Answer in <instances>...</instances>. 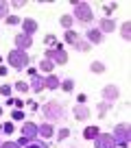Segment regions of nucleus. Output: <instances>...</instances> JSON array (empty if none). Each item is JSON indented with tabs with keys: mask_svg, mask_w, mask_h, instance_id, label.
I'll return each mask as SVG.
<instances>
[{
	"mask_svg": "<svg viewBox=\"0 0 131 148\" xmlns=\"http://www.w3.org/2000/svg\"><path fill=\"white\" fill-rule=\"evenodd\" d=\"M13 107L22 111V109H24V100H20V98H13Z\"/></svg>",
	"mask_w": 131,
	"mask_h": 148,
	"instance_id": "2f4dec72",
	"label": "nucleus"
},
{
	"mask_svg": "<svg viewBox=\"0 0 131 148\" xmlns=\"http://www.w3.org/2000/svg\"><path fill=\"white\" fill-rule=\"evenodd\" d=\"M72 46H74V50H79V52H88L90 48H92L88 42H83V39H77V42L72 44Z\"/></svg>",
	"mask_w": 131,
	"mask_h": 148,
	"instance_id": "f3484780",
	"label": "nucleus"
},
{
	"mask_svg": "<svg viewBox=\"0 0 131 148\" xmlns=\"http://www.w3.org/2000/svg\"><path fill=\"white\" fill-rule=\"evenodd\" d=\"M59 24L66 28V31H70V26L74 24V18H72V15H61V18H59Z\"/></svg>",
	"mask_w": 131,
	"mask_h": 148,
	"instance_id": "dca6fc26",
	"label": "nucleus"
},
{
	"mask_svg": "<svg viewBox=\"0 0 131 148\" xmlns=\"http://www.w3.org/2000/svg\"><path fill=\"white\" fill-rule=\"evenodd\" d=\"M90 68H92V72H96V74H103V72H105V65L101 63V61H92V65H90Z\"/></svg>",
	"mask_w": 131,
	"mask_h": 148,
	"instance_id": "5701e85b",
	"label": "nucleus"
},
{
	"mask_svg": "<svg viewBox=\"0 0 131 148\" xmlns=\"http://www.w3.org/2000/svg\"><path fill=\"white\" fill-rule=\"evenodd\" d=\"M28 107H31V111H37V109H39V105H37L35 100H31V102H28Z\"/></svg>",
	"mask_w": 131,
	"mask_h": 148,
	"instance_id": "58836bf2",
	"label": "nucleus"
},
{
	"mask_svg": "<svg viewBox=\"0 0 131 148\" xmlns=\"http://www.w3.org/2000/svg\"><path fill=\"white\" fill-rule=\"evenodd\" d=\"M28 70V76H37V70H35V68H26Z\"/></svg>",
	"mask_w": 131,
	"mask_h": 148,
	"instance_id": "a19ab883",
	"label": "nucleus"
},
{
	"mask_svg": "<svg viewBox=\"0 0 131 148\" xmlns=\"http://www.w3.org/2000/svg\"><path fill=\"white\" fill-rule=\"evenodd\" d=\"M101 42H103V33L98 28H90L88 31V44L92 46V44H101Z\"/></svg>",
	"mask_w": 131,
	"mask_h": 148,
	"instance_id": "9d476101",
	"label": "nucleus"
},
{
	"mask_svg": "<svg viewBox=\"0 0 131 148\" xmlns=\"http://www.w3.org/2000/svg\"><path fill=\"white\" fill-rule=\"evenodd\" d=\"M61 89H63V92H72V89H74V79H66L63 83H61Z\"/></svg>",
	"mask_w": 131,
	"mask_h": 148,
	"instance_id": "4be33fe9",
	"label": "nucleus"
},
{
	"mask_svg": "<svg viewBox=\"0 0 131 148\" xmlns=\"http://www.w3.org/2000/svg\"><path fill=\"white\" fill-rule=\"evenodd\" d=\"M37 135H42V137H50V135H52V126H50V124L37 126Z\"/></svg>",
	"mask_w": 131,
	"mask_h": 148,
	"instance_id": "a211bd4d",
	"label": "nucleus"
},
{
	"mask_svg": "<svg viewBox=\"0 0 131 148\" xmlns=\"http://www.w3.org/2000/svg\"><path fill=\"white\" fill-rule=\"evenodd\" d=\"M0 148H20L15 142H5V144H0Z\"/></svg>",
	"mask_w": 131,
	"mask_h": 148,
	"instance_id": "f704fd0d",
	"label": "nucleus"
},
{
	"mask_svg": "<svg viewBox=\"0 0 131 148\" xmlns=\"http://www.w3.org/2000/svg\"><path fill=\"white\" fill-rule=\"evenodd\" d=\"M11 118H13V120H15V122H20V120H22V118H24V111H20V109H15V111H13V113H11Z\"/></svg>",
	"mask_w": 131,
	"mask_h": 148,
	"instance_id": "c85d7f7f",
	"label": "nucleus"
},
{
	"mask_svg": "<svg viewBox=\"0 0 131 148\" xmlns=\"http://www.w3.org/2000/svg\"><path fill=\"white\" fill-rule=\"evenodd\" d=\"M114 9H116V2H109V5H105V7H103V11H105V13H107V15L112 13Z\"/></svg>",
	"mask_w": 131,
	"mask_h": 148,
	"instance_id": "7c9ffc66",
	"label": "nucleus"
},
{
	"mask_svg": "<svg viewBox=\"0 0 131 148\" xmlns=\"http://www.w3.org/2000/svg\"><path fill=\"white\" fill-rule=\"evenodd\" d=\"M13 89H18V92H22V94H24V92H28V85H26V83H22V81H18V83L13 85Z\"/></svg>",
	"mask_w": 131,
	"mask_h": 148,
	"instance_id": "bb28decb",
	"label": "nucleus"
},
{
	"mask_svg": "<svg viewBox=\"0 0 131 148\" xmlns=\"http://www.w3.org/2000/svg\"><path fill=\"white\" fill-rule=\"evenodd\" d=\"M22 26H24V35H28V37H31L33 33L37 31V22H35V20H31V18H26V20H24V22H22Z\"/></svg>",
	"mask_w": 131,
	"mask_h": 148,
	"instance_id": "f8f14e48",
	"label": "nucleus"
},
{
	"mask_svg": "<svg viewBox=\"0 0 131 148\" xmlns=\"http://www.w3.org/2000/svg\"><path fill=\"white\" fill-rule=\"evenodd\" d=\"M85 98H88L85 94H79V96H77V102H79V105H83V102H85Z\"/></svg>",
	"mask_w": 131,
	"mask_h": 148,
	"instance_id": "ea45409f",
	"label": "nucleus"
},
{
	"mask_svg": "<svg viewBox=\"0 0 131 148\" xmlns=\"http://www.w3.org/2000/svg\"><path fill=\"white\" fill-rule=\"evenodd\" d=\"M0 116H2V109H0Z\"/></svg>",
	"mask_w": 131,
	"mask_h": 148,
	"instance_id": "c03bdc74",
	"label": "nucleus"
},
{
	"mask_svg": "<svg viewBox=\"0 0 131 148\" xmlns=\"http://www.w3.org/2000/svg\"><path fill=\"white\" fill-rule=\"evenodd\" d=\"M2 131H5V133H13V122H5Z\"/></svg>",
	"mask_w": 131,
	"mask_h": 148,
	"instance_id": "473e14b6",
	"label": "nucleus"
},
{
	"mask_svg": "<svg viewBox=\"0 0 131 148\" xmlns=\"http://www.w3.org/2000/svg\"><path fill=\"white\" fill-rule=\"evenodd\" d=\"M98 135V126H88V129L83 131V137L85 139H94Z\"/></svg>",
	"mask_w": 131,
	"mask_h": 148,
	"instance_id": "aec40b11",
	"label": "nucleus"
},
{
	"mask_svg": "<svg viewBox=\"0 0 131 148\" xmlns=\"http://www.w3.org/2000/svg\"><path fill=\"white\" fill-rule=\"evenodd\" d=\"M77 39H79V37H77L74 31H66V42H68V44H74Z\"/></svg>",
	"mask_w": 131,
	"mask_h": 148,
	"instance_id": "a878e982",
	"label": "nucleus"
},
{
	"mask_svg": "<svg viewBox=\"0 0 131 148\" xmlns=\"http://www.w3.org/2000/svg\"><path fill=\"white\" fill-rule=\"evenodd\" d=\"M7 13H9V2L0 0V18H7Z\"/></svg>",
	"mask_w": 131,
	"mask_h": 148,
	"instance_id": "393cba45",
	"label": "nucleus"
},
{
	"mask_svg": "<svg viewBox=\"0 0 131 148\" xmlns=\"http://www.w3.org/2000/svg\"><path fill=\"white\" fill-rule=\"evenodd\" d=\"M46 59L52 61V63H59V65H66V63H68V55H66L63 50H55V48L46 50Z\"/></svg>",
	"mask_w": 131,
	"mask_h": 148,
	"instance_id": "423d86ee",
	"label": "nucleus"
},
{
	"mask_svg": "<svg viewBox=\"0 0 131 148\" xmlns=\"http://www.w3.org/2000/svg\"><path fill=\"white\" fill-rule=\"evenodd\" d=\"M107 111H109V102H101V105H98V116H101V118H105V116H107Z\"/></svg>",
	"mask_w": 131,
	"mask_h": 148,
	"instance_id": "b1692460",
	"label": "nucleus"
},
{
	"mask_svg": "<svg viewBox=\"0 0 131 148\" xmlns=\"http://www.w3.org/2000/svg\"><path fill=\"white\" fill-rule=\"evenodd\" d=\"M114 28H116V24H114V22H112V20H109V18L101 20V28H98V31H101V33H112Z\"/></svg>",
	"mask_w": 131,
	"mask_h": 148,
	"instance_id": "2eb2a0df",
	"label": "nucleus"
},
{
	"mask_svg": "<svg viewBox=\"0 0 131 148\" xmlns=\"http://www.w3.org/2000/svg\"><path fill=\"white\" fill-rule=\"evenodd\" d=\"M72 7H74V15H72V18L81 20V22H92L94 20V11H92V7H90L88 2H77V5H72Z\"/></svg>",
	"mask_w": 131,
	"mask_h": 148,
	"instance_id": "7ed1b4c3",
	"label": "nucleus"
},
{
	"mask_svg": "<svg viewBox=\"0 0 131 148\" xmlns=\"http://www.w3.org/2000/svg\"><path fill=\"white\" fill-rule=\"evenodd\" d=\"M7 22L9 24H20V18L18 15H7Z\"/></svg>",
	"mask_w": 131,
	"mask_h": 148,
	"instance_id": "72a5a7b5",
	"label": "nucleus"
},
{
	"mask_svg": "<svg viewBox=\"0 0 131 148\" xmlns=\"http://www.w3.org/2000/svg\"><path fill=\"white\" fill-rule=\"evenodd\" d=\"M15 144H18V146L22 148V146H28V144H31V142H28L26 137H20V142H15Z\"/></svg>",
	"mask_w": 131,
	"mask_h": 148,
	"instance_id": "4c0bfd02",
	"label": "nucleus"
},
{
	"mask_svg": "<svg viewBox=\"0 0 131 148\" xmlns=\"http://www.w3.org/2000/svg\"><path fill=\"white\" fill-rule=\"evenodd\" d=\"M68 135H70V131H68V129H61L59 133H57V142H61V139H66V137H68Z\"/></svg>",
	"mask_w": 131,
	"mask_h": 148,
	"instance_id": "c756f323",
	"label": "nucleus"
},
{
	"mask_svg": "<svg viewBox=\"0 0 131 148\" xmlns=\"http://www.w3.org/2000/svg\"><path fill=\"white\" fill-rule=\"evenodd\" d=\"M44 85H46L48 89H52V92H55V89H59V87H61V81H59V76L50 74L48 79H44Z\"/></svg>",
	"mask_w": 131,
	"mask_h": 148,
	"instance_id": "ddd939ff",
	"label": "nucleus"
},
{
	"mask_svg": "<svg viewBox=\"0 0 131 148\" xmlns=\"http://www.w3.org/2000/svg\"><path fill=\"white\" fill-rule=\"evenodd\" d=\"M114 142L120 144L122 148H129V142H131V126L129 124H118L114 129Z\"/></svg>",
	"mask_w": 131,
	"mask_h": 148,
	"instance_id": "f03ea898",
	"label": "nucleus"
},
{
	"mask_svg": "<svg viewBox=\"0 0 131 148\" xmlns=\"http://www.w3.org/2000/svg\"><path fill=\"white\" fill-rule=\"evenodd\" d=\"M26 148H48L46 146V144H42V142H39V144H35V142H31V144H28V146Z\"/></svg>",
	"mask_w": 131,
	"mask_h": 148,
	"instance_id": "c9c22d12",
	"label": "nucleus"
},
{
	"mask_svg": "<svg viewBox=\"0 0 131 148\" xmlns=\"http://www.w3.org/2000/svg\"><path fill=\"white\" fill-rule=\"evenodd\" d=\"M11 7H15V9H22V7H24V0H13V2H11Z\"/></svg>",
	"mask_w": 131,
	"mask_h": 148,
	"instance_id": "e433bc0d",
	"label": "nucleus"
},
{
	"mask_svg": "<svg viewBox=\"0 0 131 148\" xmlns=\"http://www.w3.org/2000/svg\"><path fill=\"white\" fill-rule=\"evenodd\" d=\"M7 59H9L11 68H15V70H26L28 63H31L28 55H26V52H22V50H11L9 55H7Z\"/></svg>",
	"mask_w": 131,
	"mask_h": 148,
	"instance_id": "f257e3e1",
	"label": "nucleus"
},
{
	"mask_svg": "<svg viewBox=\"0 0 131 148\" xmlns=\"http://www.w3.org/2000/svg\"><path fill=\"white\" fill-rule=\"evenodd\" d=\"M11 92H13L11 85H2V87H0V94H2V96H11Z\"/></svg>",
	"mask_w": 131,
	"mask_h": 148,
	"instance_id": "cd10ccee",
	"label": "nucleus"
},
{
	"mask_svg": "<svg viewBox=\"0 0 131 148\" xmlns=\"http://www.w3.org/2000/svg\"><path fill=\"white\" fill-rule=\"evenodd\" d=\"M94 146L96 148H116V142L109 133H98L94 137Z\"/></svg>",
	"mask_w": 131,
	"mask_h": 148,
	"instance_id": "39448f33",
	"label": "nucleus"
},
{
	"mask_svg": "<svg viewBox=\"0 0 131 148\" xmlns=\"http://www.w3.org/2000/svg\"><path fill=\"white\" fill-rule=\"evenodd\" d=\"M0 76H7V68L5 65H0Z\"/></svg>",
	"mask_w": 131,
	"mask_h": 148,
	"instance_id": "79ce46f5",
	"label": "nucleus"
},
{
	"mask_svg": "<svg viewBox=\"0 0 131 148\" xmlns=\"http://www.w3.org/2000/svg\"><path fill=\"white\" fill-rule=\"evenodd\" d=\"M52 68H55V63H52V61H48V59L39 61V70H42V72H52Z\"/></svg>",
	"mask_w": 131,
	"mask_h": 148,
	"instance_id": "412c9836",
	"label": "nucleus"
},
{
	"mask_svg": "<svg viewBox=\"0 0 131 148\" xmlns=\"http://www.w3.org/2000/svg\"><path fill=\"white\" fill-rule=\"evenodd\" d=\"M33 46V39L28 35H24V33H20L18 37H15V50H22V52H26L28 48Z\"/></svg>",
	"mask_w": 131,
	"mask_h": 148,
	"instance_id": "0eeeda50",
	"label": "nucleus"
},
{
	"mask_svg": "<svg viewBox=\"0 0 131 148\" xmlns=\"http://www.w3.org/2000/svg\"><path fill=\"white\" fill-rule=\"evenodd\" d=\"M0 133H2V124H0Z\"/></svg>",
	"mask_w": 131,
	"mask_h": 148,
	"instance_id": "37998d69",
	"label": "nucleus"
},
{
	"mask_svg": "<svg viewBox=\"0 0 131 148\" xmlns=\"http://www.w3.org/2000/svg\"><path fill=\"white\" fill-rule=\"evenodd\" d=\"M44 87H46V85H44V79H42V76H39V74H37V76H33V79H31V89H33V92H35V94H39V92H42Z\"/></svg>",
	"mask_w": 131,
	"mask_h": 148,
	"instance_id": "4468645a",
	"label": "nucleus"
},
{
	"mask_svg": "<svg viewBox=\"0 0 131 148\" xmlns=\"http://www.w3.org/2000/svg\"><path fill=\"white\" fill-rule=\"evenodd\" d=\"M74 118H77V120H81V122L88 120V118H90V109L85 105H77L74 107Z\"/></svg>",
	"mask_w": 131,
	"mask_h": 148,
	"instance_id": "9b49d317",
	"label": "nucleus"
},
{
	"mask_svg": "<svg viewBox=\"0 0 131 148\" xmlns=\"http://www.w3.org/2000/svg\"><path fill=\"white\" fill-rule=\"evenodd\" d=\"M42 111H44V116H46L48 120H52V122H57V120H61V118H63V107H61L59 102H55V100L46 102Z\"/></svg>",
	"mask_w": 131,
	"mask_h": 148,
	"instance_id": "20e7f679",
	"label": "nucleus"
},
{
	"mask_svg": "<svg viewBox=\"0 0 131 148\" xmlns=\"http://www.w3.org/2000/svg\"><path fill=\"white\" fill-rule=\"evenodd\" d=\"M22 137H26L28 142L37 137V124H33V122H24L22 124Z\"/></svg>",
	"mask_w": 131,
	"mask_h": 148,
	"instance_id": "6e6552de",
	"label": "nucleus"
},
{
	"mask_svg": "<svg viewBox=\"0 0 131 148\" xmlns=\"http://www.w3.org/2000/svg\"><path fill=\"white\" fill-rule=\"evenodd\" d=\"M103 98H105V102L112 105V102L118 98V87H116V85H107V87L103 89Z\"/></svg>",
	"mask_w": 131,
	"mask_h": 148,
	"instance_id": "1a4fd4ad",
	"label": "nucleus"
},
{
	"mask_svg": "<svg viewBox=\"0 0 131 148\" xmlns=\"http://www.w3.org/2000/svg\"><path fill=\"white\" fill-rule=\"evenodd\" d=\"M120 35H122V39H127V42L131 39V24H129V22H125V24L120 26Z\"/></svg>",
	"mask_w": 131,
	"mask_h": 148,
	"instance_id": "6ab92c4d",
	"label": "nucleus"
}]
</instances>
